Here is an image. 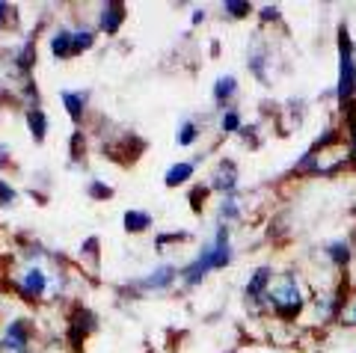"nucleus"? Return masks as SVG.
<instances>
[{
    "instance_id": "1a4fd4ad",
    "label": "nucleus",
    "mask_w": 356,
    "mask_h": 353,
    "mask_svg": "<svg viewBox=\"0 0 356 353\" xmlns=\"http://www.w3.org/2000/svg\"><path fill=\"white\" fill-rule=\"evenodd\" d=\"M238 179H241V175H238L235 161H232V158H222V161H217L214 172H211L208 187H211V190H217L220 196H226V193H235Z\"/></svg>"
},
{
    "instance_id": "4468645a",
    "label": "nucleus",
    "mask_w": 356,
    "mask_h": 353,
    "mask_svg": "<svg viewBox=\"0 0 356 353\" xmlns=\"http://www.w3.org/2000/svg\"><path fill=\"white\" fill-rule=\"evenodd\" d=\"M235 95H238V77L235 74H220L214 81V86H211V98H214L217 107H226Z\"/></svg>"
},
{
    "instance_id": "a878e982",
    "label": "nucleus",
    "mask_w": 356,
    "mask_h": 353,
    "mask_svg": "<svg viewBox=\"0 0 356 353\" xmlns=\"http://www.w3.org/2000/svg\"><path fill=\"white\" fill-rule=\"evenodd\" d=\"M339 321H341V327H348V329H353V327H356V300H353V303H348V306H341Z\"/></svg>"
},
{
    "instance_id": "cd10ccee",
    "label": "nucleus",
    "mask_w": 356,
    "mask_h": 353,
    "mask_svg": "<svg viewBox=\"0 0 356 353\" xmlns=\"http://www.w3.org/2000/svg\"><path fill=\"white\" fill-rule=\"evenodd\" d=\"M350 158L356 161V107L350 110Z\"/></svg>"
},
{
    "instance_id": "f3484780",
    "label": "nucleus",
    "mask_w": 356,
    "mask_h": 353,
    "mask_svg": "<svg viewBox=\"0 0 356 353\" xmlns=\"http://www.w3.org/2000/svg\"><path fill=\"white\" fill-rule=\"evenodd\" d=\"M324 256H327L332 264H336V268H348V264H350V256H353L350 240H344V238L330 240V244H324Z\"/></svg>"
},
{
    "instance_id": "0eeeda50",
    "label": "nucleus",
    "mask_w": 356,
    "mask_h": 353,
    "mask_svg": "<svg viewBox=\"0 0 356 353\" xmlns=\"http://www.w3.org/2000/svg\"><path fill=\"white\" fill-rule=\"evenodd\" d=\"M181 279V270H175V264H158V268H152L146 277H140L134 282V288L149 294V291H170L172 285Z\"/></svg>"
},
{
    "instance_id": "bb28decb",
    "label": "nucleus",
    "mask_w": 356,
    "mask_h": 353,
    "mask_svg": "<svg viewBox=\"0 0 356 353\" xmlns=\"http://www.w3.org/2000/svg\"><path fill=\"white\" fill-rule=\"evenodd\" d=\"M259 18H261V24H270V21L280 18V9H276L273 3H264V6L259 9Z\"/></svg>"
},
{
    "instance_id": "a211bd4d",
    "label": "nucleus",
    "mask_w": 356,
    "mask_h": 353,
    "mask_svg": "<svg viewBox=\"0 0 356 353\" xmlns=\"http://www.w3.org/2000/svg\"><path fill=\"white\" fill-rule=\"evenodd\" d=\"M125 231H131V235H140V231H149L154 226V217L149 211H140V208H131V211H125Z\"/></svg>"
},
{
    "instance_id": "20e7f679",
    "label": "nucleus",
    "mask_w": 356,
    "mask_h": 353,
    "mask_svg": "<svg viewBox=\"0 0 356 353\" xmlns=\"http://www.w3.org/2000/svg\"><path fill=\"white\" fill-rule=\"evenodd\" d=\"M356 95V51L348 36V30L341 27L339 33V83H336V98L344 104H350Z\"/></svg>"
},
{
    "instance_id": "6e6552de",
    "label": "nucleus",
    "mask_w": 356,
    "mask_h": 353,
    "mask_svg": "<svg viewBox=\"0 0 356 353\" xmlns=\"http://www.w3.org/2000/svg\"><path fill=\"white\" fill-rule=\"evenodd\" d=\"M270 63H273L270 45H267L261 36H255L252 45H250V54H247V65L261 83H270Z\"/></svg>"
},
{
    "instance_id": "f257e3e1",
    "label": "nucleus",
    "mask_w": 356,
    "mask_h": 353,
    "mask_svg": "<svg viewBox=\"0 0 356 353\" xmlns=\"http://www.w3.org/2000/svg\"><path fill=\"white\" fill-rule=\"evenodd\" d=\"M229 261H232V231L226 223H220L214 238L196 252L193 261H187L181 268V285L184 288H199L208 279V273L229 268Z\"/></svg>"
},
{
    "instance_id": "7c9ffc66",
    "label": "nucleus",
    "mask_w": 356,
    "mask_h": 353,
    "mask_svg": "<svg viewBox=\"0 0 356 353\" xmlns=\"http://www.w3.org/2000/svg\"><path fill=\"white\" fill-rule=\"evenodd\" d=\"M9 161V146L6 142H0V163H6Z\"/></svg>"
},
{
    "instance_id": "9b49d317",
    "label": "nucleus",
    "mask_w": 356,
    "mask_h": 353,
    "mask_svg": "<svg viewBox=\"0 0 356 353\" xmlns=\"http://www.w3.org/2000/svg\"><path fill=\"white\" fill-rule=\"evenodd\" d=\"M95 327H98L95 315L89 312V309H77V312L72 315V321H69V338L74 341V345H81L86 336L95 333Z\"/></svg>"
},
{
    "instance_id": "2eb2a0df",
    "label": "nucleus",
    "mask_w": 356,
    "mask_h": 353,
    "mask_svg": "<svg viewBox=\"0 0 356 353\" xmlns=\"http://www.w3.org/2000/svg\"><path fill=\"white\" fill-rule=\"evenodd\" d=\"M243 214V205H241V193H226V196H220V205H217V217H220V223H235V220H241Z\"/></svg>"
},
{
    "instance_id": "dca6fc26",
    "label": "nucleus",
    "mask_w": 356,
    "mask_h": 353,
    "mask_svg": "<svg viewBox=\"0 0 356 353\" xmlns=\"http://www.w3.org/2000/svg\"><path fill=\"white\" fill-rule=\"evenodd\" d=\"M193 172H196V161H178L163 172V184L166 187H181V184H187L193 179Z\"/></svg>"
},
{
    "instance_id": "b1692460",
    "label": "nucleus",
    "mask_w": 356,
    "mask_h": 353,
    "mask_svg": "<svg viewBox=\"0 0 356 353\" xmlns=\"http://www.w3.org/2000/svg\"><path fill=\"white\" fill-rule=\"evenodd\" d=\"M211 193V187L208 184H196L193 187V190H191V205H193V211L199 214V208H202L205 205V196Z\"/></svg>"
},
{
    "instance_id": "5701e85b",
    "label": "nucleus",
    "mask_w": 356,
    "mask_h": 353,
    "mask_svg": "<svg viewBox=\"0 0 356 353\" xmlns=\"http://www.w3.org/2000/svg\"><path fill=\"white\" fill-rule=\"evenodd\" d=\"M86 190H89L92 199H110V196H113V187L104 184V181H89Z\"/></svg>"
},
{
    "instance_id": "423d86ee",
    "label": "nucleus",
    "mask_w": 356,
    "mask_h": 353,
    "mask_svg": "<svg viewBox=\"0 0 356 353\" xmlns=\"http://www.w3.org/2000/svg\"><path fill=\"white\" fill-rule=\"evenodd\" d=\"M273 273L276 270L270 268V264H259V268L252 270V277L247 279V288H243V294H247V306H252V315L264 312V294H267V285H270Z\"/></svg>"
},
{
    "instance_id": "ddd939ff",
    "label": "nucleus",
    "mask_w": 356,
    "mask_h": 353,
    "mask_svg": "<svg viewBox=\"0 0 356 353\" xmlns=\"http://www.w3.org/2000/svg\"><path fill=\"white\" fill-rule=\"evenodd\" d=\"M51 54L57 60H72L74 57V27H57V30H54Z\"/></svg>"
},
{
    "instance_id": "393cba45",
    "label": "nucleus",
    "mask_w": 356,
    "mask_h": 353,
    "mask_svg": "<svg viewBox=\"0 0 356 353\" xmlns=\"http://www.w3.org/2000/svg\"><path fill=\"white\" fill-rule=\"evenodd\" d=\"M18 202V193H15V187L13 184H6L3 179H0V205L9 208V205H15Z\"/></svg>"
},
{
    "instance_id": "4be33fe9",
    "label": "nucleus",
    "mask_w": 356,
    "mask_h": 353,
    "mask_svg": "<svg viewBox=\"0 0 356 353\" xmlns=\"http://www.w3.org/2000/svg\"><path fill=\"white\" fill-rule=\"evenodd\" d=\"M220 6H222V15H229V18H247L252 13V6L247 0H226V3H220Z\"/></svg>"
},
{
    "instance_id": "9d476101",
    "label": "nucleus",
    "mask_w": 356,
    "mask_h": 353,
    "mask_svg": "<svg viewBox=\"0 0 356 353\" xmlns=\"http://www.w3.org/2000/svg\"><path fill=\"white\" fill-rule=\"evenodd\" d=\"M128 18V9L125 3H119V0H110V3H102V13H98V30L107 33V36H116L122 30Z\"/></svg>"
},
{
    "instance_id": "412c9836",
    "label": "nucleus",
    "mask_w": 356,
    "mask_h": 353,
    "mask_svg": "<svg viewBox=\"0 0 356 353\" xmlns=\"http://www.w3.org/2000/svg\"><path fill=\"white\" fill-rule=\"evenodd\" d=\"M220 131L222 134H241L243 131V119H241V113L235 107H226L220 113Z\"/></svg>"
},
{
    "instance_id": "aec40b11",
    "label": "nucleus",
    "mask_w": 356,
    "mask_h": 353,
    "mask_svg": "<svg viewBox=\"0 0 356 353\" xmlns=\"http://www.w3.org/2000/svg\"><path fill=\"white\" fill-rule=\"evenodd\" d=\"M199 134H202V125H199L196 119H184V122L178 125V131H175V142L181 149H187V146H193V142L199 140Z\"/></svg>"
},
{
    "instance_id": "f8f14e48",
    "label": "nucleus",
    "mask_w": 356,
    "mask_h": 353,
    "mask_svg": "<svg viewBox=\"0 0 356 353\" xmlns=\"http://www.w3.org/2000/svg\"><path fill=\"white\" fill-rule=\"evenodd\" d=\"M60 98H63V107H65V113H69V119H72L74 125H81L83 122V113H86V98H89V92L86 90H63Z\"/></svg>"
},
{
    "instance_id": "7ed1b4c3",
    "label": "nucleus",
    "mask_w": 356,
    "mask_h": 353,
    "mask_svg": "<svg viewBox=\"0 0 356 353\" xmlns=\"http://www.w3.org/2000/svg\"><path fill=\"white\" fill-rule=\"evenodd\" d=\"M36 256H39V247H30V258L24 264H18V270L13 273V285L30 303H39L44 297L57 294L54 291V277L48 273V268H44V261Z\"/></svg>"
},
{
    "instance_id": "39448f33",
    "label": "nucleus",
    "mask_w": 356,
    "mask_h": 353,
    "mask_svg": "<svg viewBox=\"0 0 356 353\" xmlns=\"http://www.w3.org/2000/svg\"><path fill=\"white\" fill-rule=\"evenodd\" d=\"M30 341H33V324L27 318H15L9 321L0 338V353H30Z\"/></svg>"
},
{
    "instance_id": "c85d7f7f",
    "label": "nucleus",
    "mask_w": 356,
    "mask_h": 353,
    "mask_svg": "<svg viewBox=\"0 0 356 353\" xmlns=\"http://www.w3.org/2000/svg\"><path fill=\"white\" fill-rule=\"evenodd\" d=\"M191 21H193V24H202V21H205V9H196V13L191 15Z\"/></svg>"
},
{
    "instance_id": "c756f323",
    "label": "nucleus",
    "mask_w": 356,
    "mask_h": 353,
    "mask_svg": "<svg viewBox=\"0 0 356 353\" xmlns=\"http://www.w3.org/2000/svg\"><path fill=\"white\" fill-rule=\"evenodd\" d=\"M6 18H9V3H3V0H0V24H3Z\"/></svg>"
},
{
    "instance_id": "6ab92c4d",
    "label": "nucleus",
    "mask_w": 356,
    "mask_h": 353,
    "mask_svg": "<svg viewBox=\"0 0 356 353\" xmlns=\"http://www.w3.org/2000/svg\"><path fill=\"white\" fill-rule=\"evenodd\" d=\"M27 128L33 140L44 142V137H48V116H44L42 107H27Z\"/></svg>"
},
{
    "instance_id": "f03ea898",
    "label": "nucleus",
    "mask_w": 356,
    "mask_h": 353,
    "mask_svg": "<svg viewBox=\"0 0 356 353\" xmlns=\"http://www.w3.org/2000/svg\"><path fill=\"white\" fill-rule=\"evenodd\" d=\"M309 303V291L297 270H282L273 273L270 285L264 294V312H273L282 321H294Z\"/></svg>"
}]
</instances>
